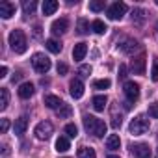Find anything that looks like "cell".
<instances>
[{"label":"cell","instance_id":"cell-35","mask_svg":"<svg viewBox=\"0 0 158 158\" xmlns=\"http://www.w3.org/2000/svg\"><path fill=\"white\" fill-rule=\"evenodd\" d=\"M78 74H80V76H89L91 74V65H80Z\"/></svg>","mask_w":158,"mask_h":158},{"label":"cell","instance_id":"cell-41","mask_svg":"<svg viewBox=\"0 0 158 158\" xmlns=\"http://www.w3.org/2000/svg\"><path fill=\"white\" fill-rule=\"evenodd\" d=\"M17 80H21V73H15V76H13V82H17Z\"/></svg>","mask_w":158,"mask_h":158},{"label":"cell","instance_id":"cell-22","mask_svg":"<svg viewBox=\"0 0 158 158\" xmlns=\"http://www.w3.org/2000/svg\"><path fill=\"white\" fill-rule=\"evenodd\" d=\"M106 147H108L110 151H117V149L121 147V139H119V136H117V134L108 136V139H106Z\"/></svg>","mask_w":158,"mask_h":158},{"label":"cell","instance_id":"cell-17","mask_svg":"<svg viewBox=\"0 0 158 158\" xmlns=\"http://www.w3.org/2000/svg\"><path fill=\"white\" fill-rule=\"evenodd\" d=\"M34 95V84L32 82H24L19 86V97L21 99H30Z\"/></svg>","mask_w":158,"mask_h":158},{"label":"cell","instance_id":"cell-27","mask_svg":"<svg viewBox=\"0 0 158 158\" xmlns=\"http://www.w3.org/2000/svg\"><path fill=\"white\" fill-rule=\"evenodd\" d=\"M71 114H73V108H71L69 104H65V102H63V106L58 110V117H60V119H67V117H71Z\"/></svg>","mask_w":158,"mask_h":158},{"label":"cell","instance_id":"cell-9","mask_svg":"<svg viewBox=\"0 0 158 158\" xmlns=\"http://www.w3.org/2000/svg\"><path fill=\"white\" fill-rule=\"evenodd\" d=\"M69 93H71L73 99H80V97L84 95V84H82V80H78V78L71 80V84H69Z\"/></svg>","mask_w":158,"mask_h":158},{"label":"cell","instance_id":"cell-42","mask_svg":"<svg viewBox=\"0 0 158 158\" xmlns=\"http://www.w3.org/2000/svg\"><path fill=\"white\" fill-rule=\"evenodd\" d=\"M108 158H119V156H108Z\"/></svg>","mask_w":158,"mask_h":158},{"label":"cell","instance_id":"cell-37","mask_svg":"<svg viewBox=\"0 0 158 158\" xmlns=\"http://www.w3.org/2000/svg\"><path fill=\"white\" fill-rule=\"evenodd\" d=\"M8 130H10V119H2V121H0V132L6 134Z\"/></svg>","mask_w":158,"mask_h":158},{"label":"cell","instance_id":"cell-29","mask_svg":"<svg viewBox=\"0 0 158 158\" xmlns=\"http://www.w3.org/2000/svg\"><path fill=\"white\" fill-rule=\"evenodd\" d=\"M35 8H37V4L34 2V0H26V2L23 4V10H24V15H34V11H35Z\"/></svg>","mask_w":158,"mask_h":158},{"label":"cell","instance_id":"cell-5","mask_svg":"<svg viewBox=\"0 0 158 158\" xmlns=\"http://www.w3.org/2000/svg\"><path fill=\"white\" fill-rule=\"evenodd\" d=\"M127 4L125 2H114L110 8H108V11H106V15H108V19L110 21H121L123 19V15L127 13Z\"/></svg>","mask_w":158,"mask_h":158},{"label":"cell","instance_id":"cell-6","mask_svg":"<svg viewBox=\"0 0 158 158\" xmlns=\"http://www.w3.org/2000/svg\"><path fill=\"white\" fill-rule=\"evenodd\" d=\"M32 65H34V69L37 73H47L50 69V58L41 54V52H37V54L32 56Z\"/></svg>","mask_w":158,"mask_h":158},{"label":"cell","instance_id":"cell-21","mask_svg":"<svg viewBox=\"0 0 158 158\" xmlns=\"http://www.w3.org/2000/svg\"><path fill=\"white\" fill-rule=\"evenodd\" d=\"M8 104H10V91H8V88H0V110H6L8 108Z\"/></svg>","mask_w":158,"mask_h":158},{"label":"cell","instance_id":"cell-39","mask_svg":"<svg viewBox=\"0 0 158 158\" xmlns=\"http://www.w3.org/2000/svg\"><path fill=\"white\" fill-rule=\"evenodd\" d=\"M4 76H8V67L6 65L0 67V78H4Z\"/></svg>","mask_w":158,"mask_h":158},{"label":"cell","instance_id":"cell-7","mask_svg":"<svg viewBox=\"0 0 158 158\" xmlns=\"http://www.w3.org/2000/svg\"><path fill=\"white\" fill-rule=\"evenodd\" d=\"M123 93H125L127 101L132 104V102H136V101L139 99V86H138L134 80H128V82H125V86H123Z\"/></svg>","mask_w":158,"mask_h":158},{"label":"cell","instance_id":"cell-13","mask_svg":"<svg viewBox=\"0 0 158 158\" xmlns=\"http://www.w3.org/2000/svg\"><path fill=\"white\" fill-rule=\"evenodd\" d=\"M15 15V4L13 2H0V17L2 19H11Z\"/></svg>","mask_w":158,"mask_h":158},{"label":"cell","instance_id":"cell-24","mask_svg":"<svg viewBox=\"0 0 158 158\" xmlns=\"http://www.w3.org/2000/svg\"><path fill=\"white\" fill-rule=\"evenodd\" d=\"M45 47H47L52 54H60V52H61V43L56 41V39H47V41H45Z\"/></svg>","mask_w":158,"mask_h":158},{"label":"cell","instance_id":"cell-26","mask_svg":"<svg viewBox=\"0 0 158 158\" xmlns=\"http://www.w3.org/2000/svg\"><path fill=\"white\" fill-rule=\"evenodd\" d=\"M91 30H93L95 34H99V35H101V34H104L108 28H106V24H104L102 21H99V19H97V21H93V23H91Z\"/></svg>","mask_w":158,"mask_h":158},{"label":"cell","instance_id":"cell-11","mask_svg":"<svg viewBox=\"0 0 158 158\" xmlns=\"http://www.w3.org/2000/svg\"><path fill=\"white\" fill-rule=\"evenodd\" d=\"M130 69H132L134 74H143V73H145V56H143V54L136 56V58L130 61Z\"/></svg>","mask_w":158,"mask_h":158},{"label":"cell","instance_id":"cell-44","mask_svg":"<svg viewBox=\"0 0 158 158\" xmlns=\"http://www.w3.org/2000/svg\"><path fill=\"white\" fill-rule=\"evenodd\" d=\"M156 4H158V0H156Z\"/></svg>","mask_w":158,"mask_h":158},{"label":"cell","instance_id":"cell-8","mask_svg":"<svg viewBox=\"0 0 158 158\" xmlns=\"http://www.w3.org/2000/svg\"><path fill=\"white\" fill-rule=\"evenodd\" d=\"M130 151H132V154H134L136 158H151V156H152L151 147H149L147 143H134V145L130 147Z\"/></svg>","mask_w":158,"mask_h":158},{"label":"cell","instance_id":"cell-3","mask_svg":"<svg viewBox=\"0 0 158 158\" xmlns=\"http://www.w3.org/2000/svg\"><path fill=\"white\" fill-rule=\"evenodd\" d=\"M128 130H130V134H134V136H141V134H145V132L149 130V119H147L145 115H138V117H134V119L130 121Z\"/></svg>","mask_w":158,"mask_h":158},{"label":"cell","instance_id":"cell-28","mask_svg":"<svg viewBox=\"0 0 158 158\" xmlns=\"http://www.w3.org/2000/svg\"><path fill=\"white\" fill-rule=\"evenodd\" d=\"M112 86V82L108 80V78H101V80H95L93 82V88L95 89H108Z\"/></svg>","mask_w":158,"mask_h":158},{"label":"cell","instance_id":"cell-38","mask_svg":"<svg viewBox=\"0 0 158 158\" xmlns=\"http://www.w3.org/2000/svg\"><path fill=\"white\" fill-rule=\"evenodd\" d=\"M58 74H67V71H69V67L65 65V63H58Z\"/></svg>","mask_w":158,"mask_h":158},{"label":"cell","instance_id":"cell-34","mask_svg":"<svg viewBox=\"0 0 158 158\" xmlns=\"http://www.w3.org/2000/svg\"><path fill=\"white\" fill-rule=\"evenodd\" d=\"M151 78L154 82H158V58L152 60V69H151Z\"/></svg>","mask_w":158,"mask_h":158},{"label":"cell","instance_id":"cell-16","mask_svg":"<svg viewBox=\"0 0 158 158\" xmlns=\"http://www.w3.org/2000/svg\"><path fill=\"white\" fill-rule=\"evenodd\" d=\"M45 104H47V108H50V110H60V108L63 106L61 99L56 97V95H45Z\"/></svg>","mask_w":158,"mask_h":158},{"label":"cell","instance_id":"cell-12","mask_svg":"<svg viewBox=\"0 0 158 158\" xmlns=\"http://www.w3.org/2000/svg\"><path fill=\"white\" fill-rule=\"evenodd\" d=\"M119 48L125 52V54H134L136 50H139V43L136 41V39H130V37H127L121 45H119Z\"/></svg>","mask_w":158,"mask_h":158},{"label":"cell","instance_id":"cell-43","mask_svg":"<svg viewBox=\"0 0 158 158\" xmlns=\"http://www.w3.org/2000/svg\"><path fill=\"white\" fill-rule=\"evenodd\" d=\"M156 32H158V23H156Z\"/></svg>","mask_w":158,"mask_h":158},{"label":"cell","instance_id":"cell-20","mask_svg":"<svg viewBox=\"0 0 158 158\" xmlns=\"http://www.w3.org/2000/svg\"><path fill=\"white\" fill-rule=\"evenodd\" d=\"M106 102H108L106 95H95L93 101H91V104H93V108H95L97 112H102V110L106 108Z\"/></svg>","mask_w":158,"mask_h":158},{"label":"cell","instance_id":"cell-1","mask_svg":"<svg viewBox=\"0 0 158 158\" xmlns=\"http://www.w3.org/2000/svg\"><path fill=\"white\" fill-rule=\"evenodd\" d=\"M84 127L89 134H93L95 138H102L106 134V123L95 115H84Z\"/></svg>","mask_w":158,"mask_h":158},{"label":"cell","instance_id":"cell-30","mask_svg":"<svg viewBox=\"0 0 158 158\" xmlns=\"http://www.w3.org/2000/svg\"><path fill=\"white\" fill-rule=\"evenodd\" d=\"M89 10L91 11H102L104 10V0H93V2H89Z\"/></svg>","mask_w":158,"mask_h":158},{"label":"cell","instance_id":"cell-25","mask_svg":"<svg viewBox=\"0 0 158 158\" xmlns=\"http://www.w3.org/2000/svg\"><path fill=\"white\" fill-rule=\"evenodd\" d=\"M95 149L91 147H80L78 149V158H95Z\"/></svg>","mask_w":158,"mask_h":158},{"label":"cell","instance_id":"cell-33","mask_svg":"<svg viewBox=\"0 0 158 158\" xmlns=\"http://www.w3.org/2000/svg\"><path fill=\"white\" fill-rule=\"evenodd\" d=\"M78 34H86L88 30H89V24H88V21L86 19H78Z\"/></svg>","mask_w":158,"mask_h":158},{"label":"cell","instance_id":"cell-2","mask_svg":"<svg viewBox=\"0 0 158 158\" xmlns=\"http://www.w3.org/2000/svg\"><path fill=\"white\" fill-rule=\"evenodd\" d=\"M10 47L15 54H24L26 48H28V41H26V35L23 30H13L10 34Z\"/></svg>","mask_w":158,"mask_h":158},{"label":"cell","instance_id":"cell-18","mask_svg":"<svg viewBox=\"0 0 158 158\" xmlns=\"http://www.w3.org/2000/svg\"><path fill=\"white\" fill-rule=\"evenodd\" d=\"M60 4L56 2V0H45L43 2V15H54L58 11Z\"/></svg>","mask_w":158,"mask_h":158},{"label":"cell","instance_id":"cell-19","mask_svg":"<svg viewBox=\"0 0 158 158\" xmlns=\"http://www.w3.org/2000/svg\"><path fill=\"white\" fill-rule=\"evenodd\" d=\"M145 17H147V11L143 8H134L132 10V23L134 24H141L145 21Z\"/></svg>","mask_w":158,"mask_h":158},{"label":"cell","instance_id":"cell-40","mask_svg":"<svg viewBox=\"0 0 158 158\" xmlns=\"http://www.w3.org/2000/svg\"><path fill=\"white\" fill-rule=\"evenodd\" d=\"M119 76H121V78L127 76V67H125V65H121V69H119Z\"/></svg>","mask_w":158,"mask_h":158},{"label":"cell","instance_id":"cell-32","mask_svg":"<svg viewBox=\"0 0 158 158\" xmlns=\"http://www.w3.org/2000/svg\"><path fill=\"white\" fill-rule=\"evenodd\" d=\"M65 132H67L69 138H76V136H78V128H76L74 123H69V125L65 127Z\"/></svg>","mask_w":158,"mask_h":158},{"label":"cell","instance_id":"cell-23","mask_svg":"<svg viewBox=\"0 0 158 158\" xmlns=\"http://www.w3.org/2000/svg\"><path fill=\"white\" fill-rule=\"evenodd\" d=\"M69 149H71L69 139H67L65 136H60V138L56 139V151H58V152H65V151H69Z\"/></svg>","mask_w":158,"mask_h":158},{"label":"cell","instance_id":"cell-4","mask_svg":"<svg viewBox=\"0 0 158 158\" xmlns=\"http://www.w3.org/2000/svg\"><path fill=\"white\" fill-rule=\"evenodd\" d=\"M52 132H54V125H52L50 121H41V123H37V127H35V130H34L35 138L41 139V141L48 139V138L52 136Z\"/></svg>","mask_w":158,"mask_h":158},{"label":"cell","instance_id":"cell-10","mask_svg":"<svg viewBox=\"0 0 158 158\" xmlns=\"http://www.w3.org/2000/svg\"><path fill=\"white\" fill-rule=\"evenodd\" d=\"M67 28H69V21L61 17V19H58V21H54V23H52L50 32H52L54 35H61V34H65V32H67Z\"/></svg>","mask_w":158,"mask_h":158},{"label":"cell","instance_id":"cell-36","mask_svg":"<svg viewBox=\"0 0 158 158\" xmlns=\"http://www.w3.org/2000/svg\"><path fill=\"white\" fill-rule=\"evenodd\" d=\"M149 115L154 117V119H158V102H152V104L149 106Z\"/></svg>","mask_w":158,"mask_h":158},{"label":"cell","instance_id":"cell-31","mask_svg":"<svg viewBox=\"0 0 158 158\" xmlns=\"http://www.w3.org/2000/svg\"><path fill=\"white\" fill-rule=\"evenodd\" d=\"M121 123H123V115H121V114L117 115V114H115V108H114V110H112V127H114V128H119Z\"/></svg>","mask_w":158,"mask_h":158},{"label":"cell","instance_id":"cell-14","mask_svg":"<svg viewBox=\"0 0 158 158\" xmlns=\"http://www.w3.org/2000/svg\"><path fill=\"white\" fill-rule=\"evenodd\" d=\"M26 127H28V117L26 115H21L19 119H15V125H13V130L17 136H23L26 132Z\"/></svg>","mask_w":158,"mask_h":158},{"label":"cell","instance_id":"cell-15","mask_svg":"<svg viewBox=\"0 0 158 158\" xmlns=\"http://www.w3.org/2000/svg\"><path fill=\"white\" fill-rule=\"evenodd\" d=\"M86 54H88V45H86V43H78V45H74V48H73V58H74L76 61L84 60Z\"/></svg>","mask_w":158,"mask_h":158}]
</instances>
